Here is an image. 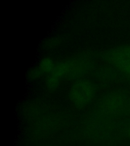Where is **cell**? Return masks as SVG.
<instances>
[{
  "label": "cell",
  "instance_id": "3957f363",
  "mask_svg": "<svg viewBox=\"0 0 130 146\" xmlns=\"http://www.w3.org/2000/svg\"><path fill=\"white\" fill-rule=\"evenodd\" d=\"M53 68V63L51 60L49 59H44V60L42 61L41 63V67H40V70H38L39 72L44 71H49Z\"/></svg>",
  "mask_w": 130,
  "mask_h": 146
},
{
  "label": "cell",
  "instance_id": "7a4b0ae2",
  "mask_svg": "<svg viewBox=\"0 0 130 146\" xmlns=\"http://www.w3.org/2000/svg\"><path fill=\"white\" fill-rule=\"evenodd\" d=\"M108 60L130 78V46L119 47L108 53Z\"/></svg>",
  "mask_w": 130,
  "mask_h": 146
},
{
  "label": "cell",
  "instance_id": "6da1fadb",
  "mask_svg": "<svg viewBox=\"0 0 130 146\" xmlns=\"http://www.w3.org/2000/svg\"><path fill=\"white\" fill-rule=\"evenodd\" d=\"M95 91L92 85L87 82H79L73 86L70 92V98L78 108H84L94 98Z\"/></svg>",
  "mask_w": 130,
  "mask_h": 146
},
{
  "label": "cell",
  "instance_id": "277c9868",
  "mask_svg": "<svg viewBox=\"0 0 130 146\" xmlns=\"http://www.w3.org/2000/svg\"><path fill=\"white\" fill-rule=\"evenodd\" d=\"M129 133H130V134H129V135H130V131H129Z\"/></svg>",
  "mask_w": 130,
  "mask_h": 146
}]
</instances>
